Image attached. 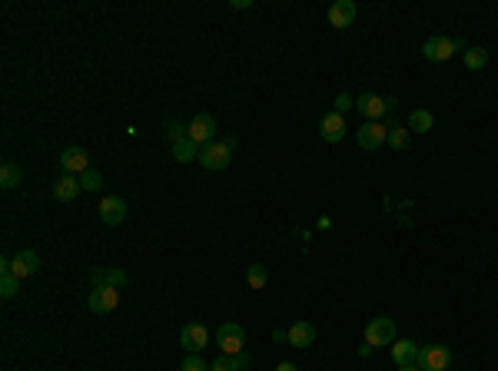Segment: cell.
<instances>
[{
  "mask_svg": "<svg viewBox=\"0 0 498 371\" xmlns=\"http://www.w3.org/2000/svg\"><path fill=\"white\" fill-rule=\"evenodd\" d=\"M210 371H240V361H236V355H219L210 365Z\"/></svg>",
  "mask_w": 498,
  "mask_h": 371,
  "instance_id": "cell-29",
  "label": "cell"
},
{
  "mask_svg": "<svg viewBox=\"0 0 498 371\" xmlns=\"http://www.w3.org/2000/svg\"><path fill=\"white\" fill-rule=\"evenodd\" d=\"M180 345L190 352V355H199V352L210 345V331H206V325H199V322L183 325L180 328Z\"/></svg>",
  "mask_w": 498,
  "mask_h": 371,
  "instance_id": "cell-7",
  "label": "cell"
},
{
  "mask_svg": "<svg viewBox=\"0 0 498 371\" xmlns=\"http://www.w3.org/2000/svg\"><path fill=\"white\" fill-rule=\"evenodd\" d=\"M80 193H83V186H80V176H67V173H63V176L53 182V196H57L60 202H74Z\"/></svg>",
  "mask_w": 498,
  "mask_h": 371,
  "instance_id": "cell-17",
  "label": "cell"
},
{
  "mask_svg": "<svg viewBox=\"0 0 498 371\" xmlns=\"http://www.w3.org/2000/svg\"><path fill=\"white\" fill-rule=\"evenodd\" d=\"M435 126V117L429 113V110H415L412 117H408V133H429Z\"/></svg>",
  "mask_w": 498,
  "mask_h": 371,
  "instance_id": "cell-21",
  "label": "cell"
},
{
  "mask_svg": "<svg viewBox=\"0 0 498 371\" xmlns=\"http://www.w3.org/2000/svg\"><path fill=\"white\" fill-rule=\"evenodd\" d=\"M166 139H169V146H176L180 139H186V126L176 123V119H169V123H166Z\"/></svg>",
  "mask_w": 498,
  "mask_h": 371,
  "instance_id": "cell-27",
  "label": "cell"
},
{
  "mask_svg": "<svg viewBox=\"0 0 498 371\" xmlns=\"http://www.w3.org/2000/svg\"><path fill=\"white\" fill-rule=\"evenodd\" d=\"M87 305H90L93 315H106L113 312L117 305H120V288H106V285H93L90 298H87Z\"/></svg>",
  "mask_w": 498,
  "mask_h": 371,
  "instance_id": "cell-6",
  "label": "cell"
},
{
  "mask_svg": "<svg viewBox=\"0 0 498 371\" xmlns=\"http://www.w3.org/2000/svg\"><path fill=\"white\" fill-rule=\"evenodd\" d=\"M485 63H488V50H485V46H468V53H465L468 70H482Z\"/></svg>",
  "mask_w": 498,
  "mask_h": 371,
  "instance_id": "cell-25",
  "label": "cell"
},
{
  "mask_svg": "<svg viewBox=\"0 0 498 371\" xmlns=\"http://www.w3.org/2000/svg\"><path fill=\"white\" fill-rule=\"evenodd\" d=\"M60 166L67 176H83V173L90 169V156H87L83 146H67L60 153Z\"/></svg>",
  "mask_w": 498,
  "mask_h": 371,
  "instance_id": "cell-9",
  "label": "cell"
},
{
  "mask_svg": "<svg viewBox=\"0 0 498 371\" xmlns=\"http://www.w3.org/2000/svg\"><path fill=\"white\" fill-rule=\"evenodd\" d=\"M17 288H20V279H17V275H0V295L3 298H14Z\"/></svg>",
  "mask_w": 498,
  "mask_h": 371,
  "instance_id": "cell-28",
  "label": "cell"
},
{
  "mask_svg": "<svg viewBox=\"0 0 498 371\" xmlns=\"http://www.w3.org/2000/svg\"><path fill=\"white\" fill-rule=\"evenodd\" d=\"M356 143L372 153V149H379L382 143H389V126H382V123H363L359 133H356Z\"/></svg>",
  "mask_w": 498,
  "mask_h": 371,
  "instance_id": "cell-11",
  "label": "cell"
},
{
  "mask_svg": "<svg viewBox=\"0 0 498 371\" xmlns=\"http://www.w3.org/2000/svg\"><path fill=\"white\" fill-rule=\"evenodd\" d=\"M419 345L415 342H408V338H402V342H392V361L402 368V365H415L419 361Z\"/></svg>",
  "mask_w": 498,
  "mask_h": 371,
  "instance_id": "cell-18",
  "label": "cell"
},
{
  "mask_svg": "<svg viewBox=\"0 0 498 371\" xmlns=\"http://www.w3.org/2000/svg\"><path fill=\"white\" fill-rule=\"evenodd\" d=\"M236 361H240V371L249 368V355H246V352H240V355H236Z\"/></svg>",
  "mask_w": 498,
  "mask_h": 371,
  "instance_id": "cell-34",
  "label": "cell"
},
{
  "mask_svg": "<svg viewBox=\"0 0 498 371\" xmlns=\"http://www.w3.org/2000/svg\"><path fill=\"white\" fill-rule=\"evenodd\" d=\"M37 268H40V255L33 252V249H20L10 259V275H17V279H31Z\"/></svg>",
  "mask_w": 498,
  "mask_h": 371,
  "instance_id": "cell-12",
  "label": "cell"
},
{
  "mask_svg": "<svg viewBox=\"0 0 498 371\" xmlns=\"http://www.w3.org/2000/svg\"><path fill=\"white\" fill-rule=\"evenodd\" d=\"M233 149H236V139H233V136H226V139H213V143H206V146H199L197 163L203 166V169H210V173H223V169L229 166V159H233Z\"/></svg>",
  "mask_w": 498,
  "mask_h": 371,
  "instance_id": "cell-1",
  "label": "cell"
},
{
  "mask_svg": "<svg viewBox=\"0 0 498 371\" xmlns=\"http://www.w3.org/2000/svg\"><path fill=\"white\" fill-rule=\"evenodd\" d=\"M123 219H126V202H123L120 196H106L103 202H100V223L120 225Z\"/></svg>",
  "mask_w": 498,
  "mask_h": 371,
  "instance_id": "cell-14",
  "label": "cell"
},
{
  "mask_svg": "<svg viewBox=\"0 0 498 371\" xmlns=\"http://www.w3.org/2000/svg\"><path fill=\"white\" fill-rule=\"evenodd\" d=\"M173 159H176V163H197L199 159V143H193L190 136L180 139V143L173 146Z\"/></svg>",
  "mask_w": 498,
  "mask_h": 371,
  "instance_id": "cell-20",
  "label": "cell"
},
{
  "mask_svg": "<svg viewBox=\"0 0 498 371\" xmlns=\"http://www.w3.org/2000/svg\"><path fill=\"white\" fill-rule=\"evenodd\" d=\"M356 14H359V7H356L352 0H335L329 7V24L335 30H346V27H352Z\"/></svg>",
  "mask_w": 498,
  "mask_h": 371,
  "instance_id": "cell-13",
  "label": "cell"
},
{
  "mask_svg": "<svg viewBox=\"0 0 498 371\" xmlns=\"http://www.w3.org/2000/svg\"><path fill=\"white\" fill-rule=\"evenodd\" d=\"M286 342L292 345V348H309V345L316 342V328H313V322H296V325L286 331Z\"/></svg>",
  "mask_w": 498,
  "mask_h": 371,
  "instance_id": "cell-16",
  "label": "cell"
},
{
  "mask_svg": "<svg viewBox=\"0 0 498 371\" xmlns=\"http://www.w3.org/2000/svg\"><path fill=\"white\" fill-rule=\"evenodd\" d=\"M452 44H455V50H462V53H468V44L462 40V37H452Z\"/></svg>",
  "mask_w": 498,
  "mask_h": 371,
  "instance_id": "cell-32",
  "label": "cell"
},
{
  "mask_svg": "<svg viewBox=\"0 0 498 371\" xmlns=\"http://www.w3.org/2000/svg\"><path fill=\"white\" fill-rule=\"evenodd\" d=\"M419 365H422V371H449L452 352L445 345H425L422 352H419Z\"/></svg>",
  "mask_w": 498,
  "mask_h": 371,
  "instance_id": "cell-5",
  "label": "cell"
},
{
  "mask_svg": "<svg viewBox=\"0 0 498 371\" xmlns=\"http://www.w3.org/2000/svg\"><path fill=\"white\" fill-rule=\"evenodd\" d=\"M246 282H249V288H266V282H269V272H266V266H249V272H246Z\"/></svg>",
  "mask_w": 498,
  "mask_h": 371,
  "instance_id": "cell-23",
  "label": "cell"
},
{
  "mask_svg": "<svg viewBox=\"0 0 498 371\" xmlns=\"http://www.w3.org/2000/svg\"><path fill=\"white\" fill-rule=\"evenodd\" d=\"M399 371H422V365H419V361H415V365H402Z\"/></svg>",
  "mask_w": 498,
  "mask_h": 371,
  "instance_id": "cell-36",
  "label": "cell"
},
{
  "mask_svg": "<svg viewBox=\"0 0 498 371\" xmlns=\"http://www.w3.org/2000/svg\"><path fill=\"white\" fill-rule=\"evenodd\" d=\"M319 133L326 143H342V136H346V119L342 113H326L322 123H319Z\"/></svg>",
  "mask_w": 498,
  "mask_h": 371,
  "instance_id": "cell-15",
  "label": "cell"
},
{
  "mask_svg": "<svg viewBox=\"0 0 498 371\" xmlns=\"http://www.w3.org/2000/svg\"><path fill=\"white\" fill-rule=\"evenodd\" d=\"M408 143H412V133H408V126H406V130H402V126H392V130H389V146H392V149L406 153Z\"/></svg>",
  "mask_w": 498,
  "mask_h": 371,
  "instance_id": "cell-24",
  "label": "cell"
},
{
  "mask_svg": "<svg viewBox=\"0 0 498 371\" xmlns=\"http://www.w3.org/2000/svg\"><path fill=\"white\" fill-rule=\"evenodd\" d=\"M186 136H190L193 143H199V146L213 143V139H216V119H213L210 113H197V117L190 119V126H186Z\"/></svg>",
  "mask_w": 498,
  "mask_h": 371,
  "instance_id": "cell-8",
  "label": "cell"
},
{
  "mask_svg": "<svg viewBox=\"0 0 498 371\" xmlns=\"http://www.w3.org/2000/svg\"><path fill=\"white\" fill-rule=\"evenodd\" d=\"M20 179H24V173H20L17 163L0 166V189H14V186H20Z\"/></svg>",
  "mask_w": 498,
  "mask_h": 371,
  "instance_id": "cell-22",
  "label": "cell"
},
{
  "mask_svg": "<svg viewBox=\"0 0 498 371\" xmlns=\"http://www.w3.org/2000/svg\"><path fill=\"white\" fill-rule=\"evenodd\" d=\"M180 371H210V368H206V361H203L199 355H186L183 358V365H180Z\"/></svg>",
  "mask_w": 498,
  "mask_h": 371,
  "instance_id": "cell-30",
  "label": "cell"
},
{
  "mask_svg": "<svg viewBox=\"0 0 498 371\" xmlns=\"http://www.w3.org/2000/svg\"><path fill=\"white\" fill-rule=\"evenodd\" d=\"M452 53H455L452 37H429L422 44V57L429 60V63H449Z\"/></svg>",
  "mask_w": 498,
  "mask_h": 371,
  "instance_id": "cell-10",
  "label": "cell"
},
{
  "mask_svg": "<svg viewBox=\"0 0 498 371\" xmlns=\"http://www.w3.org/2000/svg\"><path fill=\"white\" fill-rule=\"evenodd\" d=\"M372 352H376L372 345H363V348H359V358H369V355H372Z\"/></svg>",
  "mask_w": 498,
  "mask_h": 371,
  "instance_id": "cell-35",
  "label": "cell"
},
{
  "mask_svg": "<svg viewBox=\"0 0 498 371\" xmlns=\"http://www.w3.org/2000/svg\"><path fill=\"white\" fill-rule=\"evenodd\" d=\"M349 110H356V100L349 93H339L335 96V113H349Z\"/></svg>",
  "mask_w": 498,
  "mask_h": 371,
  "instance_id": "cell-31",
  "label": "cell"
},
{
  "mask_svg": "<svg viewBox=\"0 0 498 371\" xmlns=\"http://www.w3.org/2000/svg\"><path fill=\"white\" fill-rule=\"evenodd\" d=\"M392 106H395V100L379 96V93H363V96L356 100V110L365 117V123H379V117H385Z\"/></svg>",
  "mask_w": 498,
  "mask_h": 371,
  "instance_id": "cell-3",
  "label": "cell"
},
{
  "mask_svg": "<svg viewBox=\"0 0 498 371\" xmlns=\"http://www.w3.org/2000/svg\"><path fill=\"white\" fill-rule=\"evenodd\" d=\"M395 342V322L392 318H372L365 325V345L372 348H382V345H392Z\"/></svg>",
  "mask_w": 498,
  "mask_h": 371,
  "instance_id": "cell-4",
  "label": "cell"
},
{
  "mask_svg": "<svg viewBox=\"0 0 498 371\" xmlns=\"http://www.w3.org/2000/svg\"><path fill=\"white\" fill-rule=\"evenodd\" d=\"M93 285H106V288H123L126 285V272L123 268H93Z\"/></svg>",
  "mask_w": 498,
  "mask_h": 371,
  "instance_id": "cell-19",
  "label": "cell"
},
{
  "mask_svg": "<svg viewBox=\"0 0 498 371\" xmlns=\"http://www.w3.org/2000/svg\"><path fill=\"white\" fill-rule=\"evenodd\" d=\"M276 371H299V368H296L292 361H279V365H276Z\"/></svg>",
  "mask_w": 498,
  "mask_h": 371,
  "instance_id": "cell-33",
  "label": "cell"
},
{
  "mask_svg": "<svg viewBox=\"0 0 498 371\" xmlns=\"http://www.w3.org/2000/svg\"><path fill=\"white\" fill-rule=\"evenodd\" d=\"M80 186H83V193H100V189H103V176H100L97 169H87V173L80 176Z\"/></svg>",
  "mask_w": 498,
  "mask_h": 371,
  "instance_id": "cell-26",
  "label": "cell"
},
{
  "mask_svg": "<svg viewBox=\"0 0 498 371\" xmlns=\"http://www.w3.org/2000/svg\"><path fill=\"white\" fill-rule=\"evenodd\" d=\"M216 345L223 355H240L242 345H246V328L236 325V322H226V325L216 328Z\"/></svg>",
  "mask_w": 498,
  "mask_h": 371,
  "instance_id": "cell-2",
  "label": "cell"
}]
</instances>
